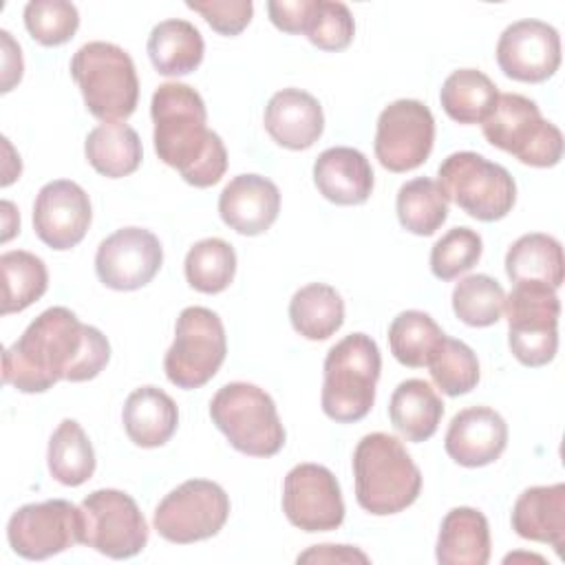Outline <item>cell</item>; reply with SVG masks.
I'll return each mask as SVG.
<instances>
[{"mask_svg":"<svg viewBox=\"0 0 565 565\" xmlns=\"http://www.w3.org/2000/svg\"><path fill=\"white\" fill-rule=\"evenodd\" d=\"M188 9L203 15V20L221 35H238L252 20V0H207L185 2Z\"/></svg>","mask_w":565,"mask_h":565,"instance_id":"cell-42","label":"cell"},{"mask_svg":"<svg viewBox=\"0 0 565 565\" xmlns=\"http://www.w3.org/2000/svg\"><path fill=\"white\" fill-rule=\"evenodd\" d=\"M508 446L505 419L488 406L459 411L446 430L444 448L448 457L466 468H481L497 461Z\"/></svg>","mask_w":565,"mask_h":565,"instance_id":"cell-19","label":"cell"},{"mask_svg":"<svg viewBox=\"0 0 565 565\" xmlns=\"http://www.w3.org/2000/svg\"><path fill=\"white\" fill-rule=\"evenodd\" d=\"M499 97L497 84L479 68L452 71L439 90L446 115L457 124H481Z\"/></svg>","mask_w":565,"mask_h":565,"instance_id":"cell-31","label":"cell"},{"mask_svg":"<svg viewBox=\"0 0 565 565\" xmlns=\"http://www.w3.org/2000/svg\"><path fill=\"white\" fill-rule=\"evenodd\" d=\"M2 38V93H9L22 79V53L20 44L11 38L9 31H0Z\"/></svg>","mask_w":565,"mask_h":565,"instance_id":"cell-45","label":"cell"},{"mask_svg":"<svg viewBox=\"0 0 565 565\" xmlns=\"http://www.w3.org/2000/svg\"><path fill=\"white\" fill-rule=\"evenodd\" d=\"M289 320L302 338L327 340L344 322V300L331 285H305L289 300Z\"/></svg>","mask_w":565,"mask_h":565,"instance_id":"cell-30","label":"cell"},{"mask_svg":"<svg viewBox=\"0 0 565 565\" xmlns=\"http://www.w3.org/2000/svg\"><path fill=\"white\" fill-rule=\"evenodd\" d=\"M444 335L441 327L426 311L408 309L393 318L388 327V347L399 364L422 369L428 366Z\"/></svg>","mask_w":565,"mask_h":565,"instance_id":"cell-33","label":"cell"},{"mask_svg":"<svg viewBox=\"0 0 565 565\" xmlns=\"http://www.w3.org/2000/svg\"><path fill=\"white\" fill-rule=\"evenodd\" d=\"M24 26L42 46H60L75 35L79 13L66 0H33L24 7Z\"/></svg>","mask_w":565,"mask_h":565,"instance_id":"cell-39","label":"cell"},{"mask_svg":"<svg viewBox=\"0 0 565 565\" xmlns=\"http://www.w3.org/2000/svg\"><path fill=\"white\" fill-rule=\"evenodd\" d=\"M298 563H369V556L351 545H313L298 556Z\"/></svg>","mask_w":565,"mask_h":565,"instance_id":"cell-44","label":"cell"},{"mask_svg":"<svg viewBox=\"0 0 565 565\" xmlns=\"http://www.w3.org/2000/svg\"><path fill=\"white\" fill-rule=\"evenodd\" d=\"M497 64L516 82H545L561 64L558 31L552 24L532 18L512 22L499 35Z\"/></svg>","mask_w":565,"mask_h":565,"instance_id":"cell-17","label":"cell"},{"mask_svg":"<svg viewBox=\"0 0 565 565\" xmlns=\"http://www.w3.org/2000/svg\"><path fill=\"white\" fill-rule=\"evenodd\" d=\"M2 216H4V234H2V241H9V238L15 234V230L20 227V216H18V212H15V207H13L11 201H2Z\"/></svg>","mask_w":565,"mask_h":565,"instance_id":"cell-46","label":"cell"},{"mask_svg":"<svg viewBox=\"0 0 565 565\" xmlns=\"http://www.w3.org/2000/svg\"><path fill=\"white\" fill-rule=\"evenodd\" d=\"M483 137L494 148L512 154L525 166L552 168L563 157L561 130L543 119L536 102L519 93H503L481 121Z\"/></svg>","mask_w":565,"mask_h":565,"instance_id":"cell-7","label":"cell"},{"mask_svg":"<svg viewBox=\"0 0 565 565\" xmlns=\"http://www.w3.org/2000/svg\"><path fill=\"white\" fill-rule=\"evenodd\" d=\"M185 280L201 294H221L236 274V252L223 238H203L185 254Z\"/></svg>","mask_w":565,"mask_h":565,"instance_id":"cell-36","label":"cell"},{"mask_svg":"<svg viewBox=\"0 0 565 565\" xmlns=\"http://www.w3.org/2000/svg\"><path fill=\"white\" fill-rule=\"evenodd\" d=\"M428 369L433 382L450 397L470 393L479 382V360L475 351L466 342L448 335H444L439 349L428 362Z\"/></svg>","mask_w":565,"mask_h":565,"instance_id":"cell-38","label":"cell"},{"mask_svg":"<svg viewBox=\"0 0 565 565\" xmlns=\"http://www.w3.org/2000/svg\"><path fill=\"white\" fill-rule=\"evenodd\" d=\"M399 225L417 236H433L448 218V199L437 181L417 177L406 181L395 201Z\"/></svg>","mask_w":565,"mask_h":565,"instance_id":"cell-34","label":"cell"},{"mask_svg":"<svg viewBox=\"0 0 565 565\" xmlns=\"http://www.w3.org/2000/svg\"><path fill=\"white\" fill-rule=\"evenodd\" d=\"M71 75L79 86L88 113L102 121H126L139 99L132 57L110 42H86L71 60Z\"/></svg>","mask_w":565,"mask_h":565,"instance_id":"cell-5","label":"cell"},{"mask_svg":"<svg viewBox=\"0 0 565 565\" xmlns=\"http://www.w3.org/2000/svg\"><path fill=\"white\" fill-rule=\"evenodd\" d=\"M282 512L305 532H329L344 521V501L335 475L320 463L294 466L282 483Z\"/></svg>","mask_w":565,"mask_h":565,"instance_id":"cell-15","label":"cell"},{"mask_svg":"<svg viewBox=\"0 0 565 565\" xmlns=\"http://www.w3.org/2000/svg\"><path fill=\"white\" fill-rule=\"evenodd\" d=\"M110 360L106 335L66 307L44 309L2 355V382L22 393H44L60 380L86 382Z\"/></svg>","mask_w":565,"mask_h":565,"instance_id":"cell-1","label":"cell"},{"mask_svg":"<svg viewBox=\"0 0 565 565\" xmlns=\"http://www.w3.org/2000/svg\"><path fill=\"white\" fill-rule=\"evenodd\" d=\"M124 430L135 446L159 448L179 426V408L174 399L157 386L135 388L121 411Z\"/></svg>","mask_w":565,"mask_h":565,"instance_id":"cell-24","label":"cell"},{"mask_svg":"<svg viewBox=\"0 0 565 565\" xmlns=\"http://www.w3.org/2000/svg\"><path fill=\"white\" fill-rule=\"evenodd\" d=\"M49 472L62 486H82L95 472V450L75 419H62L53 430L46 450Z\"/></svg>","mask_w":565,"mask_h":565,"instance_id":"cell-32","label":"cell"},{"mask_svg":"<svg viewBox=\"0 0 565 565\" xmlns=\"http://www.w3.org/2000/svg\"><path fill=\"white\" fill-rule=\"evenodd\" d=\"M305 35L322 51L347 49L355 35V22L349 7L338 0H316V9Z\"/></svg>","mask_w":565,"mask_h":565,"instance_id":"cell-41","label":"cell"},{"mask_svg":"<svg viewBox=\"0 0 565 565\" xmlns=\"http://www.w3.org/2000/svg\"><path fill=\"white\" fill-rule=\"evenodd\" d=\"M90 218V199L75 181L55 179L40 188L33 203V230L51 249L75 247L86 236Z\"/></svg>","mask_w":565,"mask_h":565,"instance_id":"cell-18","label":"cell"},{"mask_svg":"<svg viewBox=\"0 0 565 565\" xmlns=\"http://www.w3.org/2000/svg\"><path fill=\"white\" fill-rule=\"evenodd\" d=\"M505 274L514 285L543 282L558 289L565 276L561 243L543 232L523 234L505 254Z\"/></svg>","mask_w":565,"mask_h":565,"instance_id":"cell-27","label":"cell"},{"mask_svg":"<svg viewBox=\"0 0 565 565\" xmlns=\"http://www.w3.org/2000/svg\"><path fill=\"white\" fill-rule=\"evenodd\" d=\"M508 318V344L523 366H543L558 349L561 300L556 289L543 282H519L503 302Z\"/></svg>","mask_w":565,"mask_h":565,"instance_id":"cell-10","label":"cell"},{"mask_svg":"<svg viewBox=\"0 0 565 565\" xmlns=\"http://www.w3.org/2000/svg\"><path fill=\"white\" fill-rule=\"evenodd\" d=\"M150 115L154 124L152 141L159 159L174 168L185 183L210 188L227 170L223 139L207 130L203 97L188 84L166 82L152 93Z\"/></svg>","mask_w":565,"mask_h":565,"instance_id":"cell-2","label":"cell"},{"mask_svg":"<svg viewBox=\"0 0 565 565\" xmlns=\"http://www.w3.org/2000/svg\"><path fill=\"white\" fill-rule=\"evenodd\" d=\"M230 516V497L207 479H188L168 492L152 516L161 539L179 545L218 534Z\"/></svg>","mask_w":565,"mask_h":565,"instance_id":"cell-11","label":"cell"},{"mask_svg":"<svg viewBox=\"0 0 565 565\" xmlns=\"http://www.w3.org/2000/svg\"><path fill=\"white\" fill-rule=\"evenodd\" d=\"M444 415V402L435 388L419 380L411 377L397 384L391 395L388 417L393 428L406 437V441H426L435 435Z\"/></svg>","mask_w":565,"mask_h":565,"instance_id":"cell-26","label":"cell"},{"mask_svg":"<svg viewBox=\"0 0 565 565\" xmlns=\"http://www.w3.org/2000/svg\"><path fill=\"white\" fill-rule=\"evenodd\" d=\"M318 192L335 205H360L373 192V168L369 159L349 146L327 148L313 163Z\"/></svg>","mask_w":565,"mask_h":565,"instance_id":"cell-22","label":"cell"},{"mask_svg":"<svg viewBox=\"0 0 565 565\" xmlns=\"http://www.w3.org/2000/svg\"><path fill=\"white\" fill-rule=\"evenodd\" d=\"M263 121L269 137L287 150L311 148L324 130L320 102L300 88H282L274 93L265 106Z\"/></svg>","mask_w":565,"mask_h":565,"instance_id":"cell-21","label":"cell"},{"mask_svg":"<svg viewBox=\"0 0 565 565\" xmlns=\"http://www.w3.org/2000/svg\"><path fill=\"white\" fill-rule=\"evenodd\" d=\"M84 545L108 558L137 556L148 543V523L135 499L115 488L90 492L82 503Z\"/></svg>","mask_w":565,"mask_h":565,"instance_id":"cell-13","label":"cell"},{"mask_svg":"<svg viewBox=\"0 0 565 565\" xmlns=\"http://www.w3.org/2000/svg\"><path fill=\"white\" fill-rule=\"evenodd\" d=\"M280 212V192L276 183L260 174H238L230 179L218 196L223 223L243 234L258 236L267 232Z\"/></svg>","mask_w":565,"mask_h":565,"instance_id":"cell-20","label":"cell"},{"mask_svg":"<svg viewBox=\"0 0 565 565\" xmlns=\"http://www.w3.org/2000/svg\"><path fill=\"white\" fill-rule=\"evenodd\" d=\"M483 252L481 236L470 227L448 230L430 249V271L439 280H452L472 269Z\"/></svg>","mask_w":565,"mask_h":565,"instance_id":"cell-40","label":"cell"},{"mask_svg":"<svg viewBox=\"0 0 565 565\" xmlns=\"http://www.w3.org/2000/svg\"><path fill=\"white\" fill-rule=\"evenodd\" d=\"M503 287L488 274L461 278L452 289V311L468 327H490L501 318Z\"/></svg>","mask_w":565,"mask_h":565,"instance_id":"cell-37","label":"cell"},{"mask_svg":"<svg viewBox=\"0 0 565 565\" xmlns=\"http://www.w3.org/2000/svg\"><path fill=\"white\" fill-rule=\"evenodd\" d=\"M512 530L521 539L552 545L561 556L565 547V483L523 490L512 508Z\"/></svg>","mask_w":565,"mask_h":565,"instance_id":"cell-23","label":"cell"},{"mask_svg":"<svg viewBox=\"0 0 565 565\" xmlns=\"http://www.w3.org/2000/svg\"><path fill=\"white\" fill-rule=\"evenodd\" d=\"M435 143V119L419 99H395L377 117L375 157L391 172L419 168Z\"/></svg>","mask_w":565,"mask_h":565,"instance_id":"cell-14","label":"cell"},{"mask_svg":"<svg viewBox=\"0 0 565 565\" xmlns=\"http://www.w3.org/2000/svg\"><path fill=\"white\" fill-rule=\"evenodd\" d=\"M435 556L441 565H486L490 561L488 519L475 508H452L441 519Z\"/></svg>","mask_w":565,"mask_h":565,"instance_id":"cell-25","label":"cell"},{"mask_svg":"<svg viewBox=\"0 0 565 565\" xmlns=\"http://www.w3.org/2000/svg\"><path fill=\"white\" fill-rule=\"evenodd\" d=\"M163 263L159 238L143 227H121L106 236L95 254L97 278L115 291H135L148 285Z\"/></svg>","mask_w":565,"mask_h":565,"instance_id":"cell-16","label":"cell"},{"mask_svg":"<svg viewBox=\"0 0 565 565\" xmlns=\"http://www.w3.org/2000/svg\"><path fill=\"white\" fill-rule=\"evenodd\" d=\"M316 0H271L267 2L269 20L285 33H307Z\"/></svg>","mask_w":565,"mask_h":565,"instance_id":"cell-43","label":"cell"},{"mask_svg":"<svg viewBox=\"0 0 565 565\" xmlns=\"http://www.w3.org/2000/svg\"><path fill=\"white\" fill-rule=\"evenodd\" d=\"M210 417L230 446L249 457H271L285 446V428L269 393L249 382H230L210 399Z\"/></svg>","mask_w":565,"mask_h":565,"instance_id":"cell-6","label":"cell"},{"mask_svg":"<svg viewBox=\"0 0 565 565\" xmlns=\"http://www.w3.org/2000/svg\"><path fill=\"white\" fill-rule=\"evenodd\" d=\"M382 371V355L366 333H351L335 342L324 358L322 411L340 424L360 422L375 402V386Z\"/></svg>","mask_w":565,"mask_h":565,"instance_id":"cell-4","label":"cell"},{"mask_svg":"<svg viewBox=\"0 0 565 565\" xmlns=\"http://www.w3.org/2000/svg\"><path fill=\"white\" fill-rule=\"evenodd\" d=\"M227 353L225 327L207 307H185L174 324V342L166 351L168 380L185 391L207 384Z\"/></svg>","mask_w":565,"mask_h":565,"instance_id":"cell-9","label":"cell"},{"mask_svg":"<svg viewBox=\"0 0 565 565\" xmlns=\"http://www.w3.org/2000/svg\"><path fill=\"white\" fill-rule=\"evenodd\" d=\"M11 550L29 561H44L84 541V514L66 499L18 508L7 523Z\"/></svg>","mask_w":565,"mask_h":565,"instance_id":"cell-12","label":"cell"},{"mask_svg":"<svg viewBox=\"0 0 565 565\" xmlns=\"http://www.w3.org/2000/svg\"><path fill=\"white\" fill-rule=\"evenodd\" d=\"M205 44L199 29L188 20H163L148 35V57L157 73L188 75L203 62Z\"/></svg>","mask_w":565,"mask_h":565,"instance_id":"cell-28","label":"cell"},{"mask_svg":"<svg viewBox=\"0 0 565 565\" xmlns=\"http://www.w3.org/2000/svg\"><path fill=\"white\" fill-rule=\"evenodd\" d=\"M2 269V316L15 313L40 300L49 287V271L40 256L11 249L0 256Z\"/></svg>","mask_w":565,"mask_h":565,"instance_id":"cell-35","label":"cell"},{"mask_svg":"<svg viewBox=\"0 0 565 565\" xmlns=\"http://www.w3.org/2000/svg\"><path fill=\"white\" fill-rule=\"evenodd\" d=\"M437 177L444 196L477 221H499L514 207L516 183L512 174L479 152L448 154Z\"/></svg>","mask_w":565,"mask_h":565,"instance_id":"cell-8","label":"cell"},{"mask_svg":"<svg viewBox=\"0 0 565 565\" xmlns=\"http://www.w3.org/2000/svg\"><path fill=\"white\" fill-rule=\"evenodd\" d=\"M84 154L102 177L121 179L139 168L143 148L135 128L124 121H104L86 135Z\"/></svg>","mask_w":565,"mask_h":565,"instance_id":"cell-29","label":"cell"},{"mask_svg":"<svg viewBox=\"0 0 565 565\" xmlns=\"http://www.w3.org/2000/svg\"><path fill=\"white\" fill-rule=\"evenodd\" d=\"M358 505L375 516L397 514L415 503L422 472L404 444L388 433L364 435L353 450Z\"/></svg>","mask_w":565,"mask_h":565,"instance_id":"cell-3","label":"cell"}]
</instances>
